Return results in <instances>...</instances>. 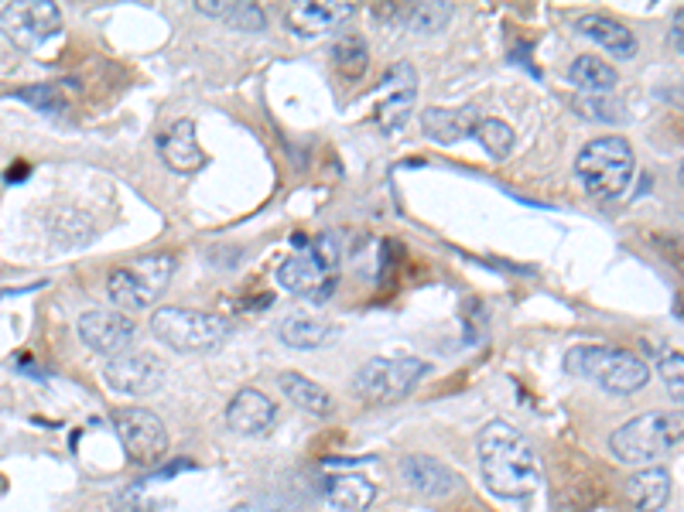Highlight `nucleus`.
Instances as JSON below:
<instances>
[{"instance_id": "nucleus-1", "label": "nucleus", "mask_w": 684, "mask_h": 512, "mask_svg": "<svg viewBox=\"0 0 684 512\" xmlns=\"http://www.w3.org/2000/svg\"><path fill=\"white\" fill-rule=\"evenodd\" d=\"M476 454L493 496L524 502L541 489V465L535 458V448H530V441L514 424L506 420L487 424L479 430Z\"/></svg>"}, {"instance_id": "nucleus-2", "label": "nucleus", "mask_w": 684, "mask_h": 512, "mask_svg": "<svg viewBox=\"0 0 684 512\" xmlns=\"http://www.w3.org/2000/svg\"><path fill=\"white\" fill-rule=\"evenodd\" d=\"M684 441V410H650L610 434V451L629 468H647Z\"/></svg>"}, {"instance_id": "nucleus-3", "label": "nucleus", "mask_w": 684, "mask_h": 512, "mask_svg": "<svg viewBox=\"0 0 684 512\" xmlns=\"http://www.w3.org/2000/svg\"><path fill=\"white\" fill-rule=\"evenodd\" d=\"M565 369L572 376L592 379L596 387L616 397H629L644 390L650 379V366L640 355H633L626 349H613V345H575L565 355Z\"/></svg>"}, {"instance_id": "nucleus-4", "label": "nucleus", "mask_w": 684, "mask_h": 512, "mask_svg": "<svg viewBox=\"0 0 684 512\" xmlns=\"http://www.w3.org/2000/svg\"><path fill=\"white\" fill-rule=\"evenodd\" d=\"M575 171L592 198L613 202L626 195L633 171H637V158H633V147L623 137H596L578 150Z\"/></svg>"}, {"instance_id": "nucleus-5", "label": "nucleus", "mask_w": 684, "mask_h": 512, "mask_svg": "<svg viewBox=\"0 0 684 512\" xmlns=\"http://www.w3.org/2000/svg\"><path fill=\"white\" fill-rule=\"evenodd\" d=\"M428 363L415 355H397V358H370L367 366L357 369L349 390L367 406H387L408 397L418 382L424 379Z\"/></svg>"}, {"instance_id": "nucleus-6", "label": "nucleus", "mask_w": 684, "mask_h": 512, "mask_svg": "<svg viewBox=\"0 0 684 512\" xmlns=\"http://www.w3.org/2000/svg\"><path fill=\"white\" fill-rule=\"evenodd\" d=\"M171 273H175V256L151 253L127 267H117L107 280V294L113 304H120V312L123 307L127 312H144V307H151L168 291Z\"/></svg>"}, {"instance_id": "nucleus-7", "label": "nucleus", "mask_w": 684, "mask_h": 512, "mask_svg": "<svg viewBox=\"0 0 684 512\" xmlns=\"http://www.w3.org/2000/svg\"><path fill=\"white\" fill-rule=\"evenodd\" d=\"M151 331L175 352H206L230 336V321L213 312H192V307H158Z\"/></svg>"}, {"instance_id": "nucleus-8", "label": "nucleus", "mask_w": 684, "mask_h": 512, "mask_svg": "<svg viewBox=\"0 0 684 512\" xmlns=\"http://www.w3.org/2000/svg\"><path fill=\"white\" fill-rule=\"evenodd\" d=\"M113 430L127 451V458L137 465L151 468L158 465L168 451V430L158 414H151L144 406H120L113 410Z\"/></svg>"}, {"instance_id": "nucleus-9", "label": "nucleus", "mask_w": 684, "mask_h": 512, "mask_svg": "<svg viewBox=\"0 0 684 512\" xmlns=\"http://www.w3.org/2000/svg\"><path fill=\"white\" fill-rule=\"evenodd\" d=\"M62 28V11L48 0H28V4H8L0 11V35L14 48L35 51Z\"/></svg>"}, {"instance_id": "nucleus-10", "label": "nucleus", "mask_w": 684, "mask_h": 512, "mask_svg": "<svg viewBox=\"0 0 684 512\" xmlns=\"http://www.w3.org/2000/svg\"><path fill=\"white\" fill-rule=\"evenodd\" d=\"M104 376L117 393L151 397V393H158L165 387V363L151 352H131V355L123 352V355L110 358Z\"/></svg>"}, {"instance_id": "nucleus-11", "label": "nucleus", "mask_w": 684, "mask_h": 512, "mask_svg": "<svg viewBox=\"0 0 684 512\" xmlns=\"http://www.w3.org/2000/svg\"><path fill=\"white\" fill-rule=\"evenodd\" d=\"M75 331H80L86 349L99 355H123V349L137 336V325L123 312H86L80 325H75Z\"/></svg>"}, {"instance_id": "nucleus-12", "label": "nucleus", "mask_w": 684, "mask_h": 512, "mask_svg": "<svg viewBox=\"0 0 684 512\" xmlns=\"http://www.w3.org/2000/svg\"><path fill=\"white\" fill-rule=\"evenodd\" d=\"M400 478L411 492L428 499H445L463 489V478L432 454H408L400 461Z\"/></svg>"}, {"instance_id": "nucleus-13", "label": "nucleus", "mask_w": 684, "mask_h": 512, "mask_svg": "<svg viewBox=\"0 0 684 512\" xmlns=\"http://www.w3.org/2000/svg\"><path fill=\"white\" fill-rule=\"evenodd\" d=\"M277 420V406L274 400L264 393V390H240L230 406H226V427H230L233 434H240V438H261V434H267Z\"/></svg>"}, {"instance_id": "nucleus-14", "label": "nucleus", "mask_w": 684, "mask_h": 512, "mask_svg": "<svg viewBox=\"0 0 684 512\" xmlns=\"http://www.w3.org/2000/svg\"><path fill=\"white\" fill-rule=\"evenodd\" d=\"M349 17H352V4H343V0H322V4L301 0V4L288 8L285 24L301 38H315V35H328L343 28Z\"/></svg>"}, {"instance_id": "nucleus-15", "label": "nucleus", "mask_w": 684, "mask_h": 512, "mask_svg": "<svg viewBox=\"0 0 684 512\" xmlns=\"http://www.w3.org/2000/svg\"><path fill=\"white\" fill-rule=\"evenodd\" d=\"M277 280H281L285 291L301 294V297H315V301H322L328 291H333V277H328V267L319 260L315 249L288 256L281 270H277Z\"/></svg>"}, {"instance_id": "nucleus-16", "label": "nucleus", "mask_w": 684, "mask_h": 512, "mask_svg": "<svg viewBox=\"0 0 684 512\" xmlns=\"http://www.w3.org/2000/svg\"><path fill=\"white\" fill-rule=\"evenodd\" d=\"M158 154H161V161L179 174H192V171H199L202 164H206V154H202V147L195 141V123L192 120L171 123L168 131L158 137Z\"/></svg>"}, {"instance_id": "nucleus-17", "label": "nucleus", "mask_w": 684, "mask_h": 512, "mask_svg": "<svg viewBox=\"0 0 684 512\" xmlns=\"http://www.w3.org/2000/svg\"><path fill=\"white\" fill-rule=\"evenodd\" d=\"M376 489L363 475H336L325 481L315 512H363L373 502Z\"/></svg>"}, {"instance_id": "nucleus-18", "label": "nucleus", "mask_w": 684, "mask_h": 512, "mask_svg": "<svg viewBox=\"0 0 684 512\" xmlns=\"http://www.w3.org/2000/svg\"><path fill=\"white\" fill-rule=\"evenodd\" d=\"M391 75L397 80V89L387 102H380V110H376V126L384 134H394L408 123V113H411L415 96H418V75L408 62H400L397 69H391Z\"/></svg>"}, {"instance_id": "nucleus-19", "label": "nucleus", "mask_w": 684, "mask_h": 512, "mask_svg": "<svg viewBox=\"0 0 684 512\" xmlns=\"http://www.w3.org/2000/svg\"><path fill=\"white\" fill-rule=\"evenodd\" d=\"M479 126V113L476 107H463V110H445V107H428L421 113V131L439 141V144H459L469 134H476Z\"/></svg>"}, {"instance_id": "nucleus-20", "label": "nucleus", "mask_w": 684, "mask_h": 512, "mask_svg": "<svg viewBox=\"0 0 684 512\" xmlns=\"http://www.w3.org/2000/svg\"><path fill=\"white\" fill-rule=\"evenodd\" d=\"M626 499L637 512H661L671 502V472L640 468L626 478Z\"/></svg>"}, {"instance_id": "nucleus-21", "label": "nucleus", "mask_w": 684, "mask_h": 512, "mask_svg": "<svg viewBox=\"0 0 684 512\" xmlns=\"http://www.w3.org/2000/svg\"><path fill=\"white\" fill-rule=\"evenodd\" d=\"M578 32L586 38H592L596 45H602L616 59H633V56H637V38H633V32L626 28V24L605 17V14L578 17Z\"/></svg>"}, {"instance_id": "nucleus-22", "label": "nucleus", "mask_w": 684, "mask_h": 512, "mask_svg": "<svg viewBox=\"0 0 684 512\" xmlns=\"http://www.w3.org/2000/svg\"><path fill=\"white\" fill-rule=\"evenodd\" d=\"M281 390L298 410H305V414H312V417H328L333 414V406H336L333 397H328L319 382H312L309 376H301V373H281Z\"/></svg>"}, {"instance_id": "nucleus-23", "label": "nucleus", "mask_w": 684, "mask_h": 512, "mask_svg": "<svg viewBox=\"0 0 684 512\" xmlns=\"http://www.w3.org/2000/svg\"><path fill=\"white\" fill-rule=\"evenodd\" d=\"M277 336H281V342L291 349H319L325 342H333L336 328L328 321L312 318V315H288L281 321V328H277Z\"/></svg>"}, {"instance_id": "nucleus-24", "label": "nucleus", "mask_w": 684, "mask_h": 512, "mask_svg": "<svg viewBox=\"0 0 684 512\" xmlns=\"http://www.w3.org/2000/svg\"><path fill=\"white\" fill-rule=\"evenodd\" d=\"M199 14H209V17H219L226 24H233L237 32H247V35H257L267 28V14L257 8V4H230V0H202L195 4Z\"/></svg>"}, {"instance_id": "nucleus-25", "label": "nucleus", "mask_w": 684, "mask_h": 512, "mask_svg": "<svg viewBox=\"0 0 684 512\" xmlns=\"http://www.w3.org/2000/svg\"><path fill=\"white\" fill-rule=\"evenodd\" d=\"M568 80L589 96H605L616 89V69L610 62H602L596 56H578L568 69Z\"/></svg>"}, {"instance_id": "nucleus-26", "label": "nucleus", "mask_w": 684, "mask_h": 512, "mask_svg": "<svg viewBox=\"0 0 684 512\" xmlns=\"http://www.w3.org/2000/svg\"><path fill=\"white\" fill-rule=\"evenodd\" d=\"M397 21L418 35H432V32H442L452 21V4H411L397 11Z\"/></svg>"}, {"instance_id": "nucleus-27", "label": "nucleus", "mask_w": 684, "mask_h": 512, "mask_svg": "<svg viewBox=\"0 0 684 512\" xmlns=\"http://www.w3.org/2000/svg\"><path fill=\"white\" fill-rule=\"evenodd\" d=\"M333 62H336V69H339L343 75H349V80H357V75H363L367 65H370V48H367V41L357 38V35H343V38L333 45Z\"/></svg>"}, {"instance_id": "nucleus-28", "label": "nucleus", "mask_w": 684, "mask_h": 512, "mask_svg": "<svg viewBox=\"0 0 684 512\" xmlns=\"http://www.w3.org/2000/svg\"><path fill=\"white\" fill-rule=\"evenodd\" d=\"M17 99H24L28 107L48 113V117H59L65 113V93H62V83H38V86H24L17 93Z\"/></svg>"}, {"instance_id": "nucleus-29", "label": "nucleus", "mask_w": 684, "mask_h": 512, "mask_svg": "<svg viewBox=\"0 0 684 512\" xmlns=\"http://www.w3.org/2000/svg\"><path fill=\"white\" fill-rule=\"evenodd\" d=\"M476 137L483 141V147L493 154V158H506V154H511V147H514V131L503 120H493V117L479 120Z\"/></svg>"}, {"instance_id": "nucleus-30", "label": "nucleus", "mask_w": 684, "mask_h": 512, "mask_svg": "<svg viewBox=\"0 0 684 512\" xmlns=\"http://www.w3.org/2000/svg\"><path fill=\"white\" fill-rule=\"evenodd\" d=\"M657 373H661V379H664V387H668L671 400L684 403V352L668 349V352L657 355Z\"/></svg>"}, {"instance_id": "nucleus-31", "label": "nucleus", "mask_w": 684, "mask_h": 512, "mask_svg": "<svg viewBox=\"0 0 684 512\" xmlns=\"http://www.w3.org/2000/svg\"><path fill=\"white\" fill-rule=\"evenodd\" d=\"M572 107L586 117V120H616L620 117V107H613L610 99H602V96H589V93H581L572 99Z\"/></svg>"}, {"instance_id": "nucleus-32", "label": "nucleus", "mask_w": 684, "mask_h": 512, "mask_svg": "<svg viewBox=\"0 0 684 512\" xmlns=\"http://www.w3.org/2000/svg\"><path fill=\"white\" fill-rule=\"evenodd\" d=\"M671 38H674V45L684 51V8L674 14V24H671Z\"/></svg>"}, {"instance_id": "nucleus-33", "label": "nucleus", "mask_w": 684, "mask_h": 512, "mask_svg": "<svg viewBox=\"0 0 684 512\" xmlns=\"http://www.w3.org/2000/svg\"><path fill=\"white\" fill-rule=\"evenodd\" d=\"M24 178H28V164H24V161L11 164V171H8V182H24Z\"/></svg>"}, {"instance_id": "nucleus-34", "label": "nucleus", "mask_w": 684, "mask_h": 512, "mask_svg": "<svg viewBox=\"0 0 684 512\" xmlns=\"http://www.w3.org/2000/svg\"><path fill=\"white\" fill-rule=\"evenodd\" d=\"M677 182H681V188H684V161H681V168H677Z\"/></svg>"}]
</instances>
